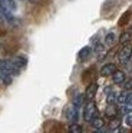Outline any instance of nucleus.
Returning a JSON list of instances; mask_svg holds the SVG:
<instances>
[{"mask_svg": "<svg viewBox=\"0 0 132 133\" xmlns=\"http://www.w3.org/2000/svg\"><path fill=\"white\" fill-rule=\"evenodd\" d=\"M98 116V107L95 104L93 100H89L88 103L85 104V109H83V119L86 122H91L93 117Z\"/></svg>", "mask_w": 132, "mask_h": 133, "instance_id": "obj_1", "label": "nucleus"}, {"mask_svg": "<svg viewBox=\"0 0 132 133\" xmlns=\"http://www.w3.org/2000/svg\"><path fill=\"white\" fill-rule=\"evenodd\" d=\"M132 56V44L131 43H126L121 47V50L118 52V60L121 63H125L128 59H131Z\"/></svg>", "mask_w": 132, "mask_h": 133, "instance_id": "obj_2", "label": "nucleus"}, {"mask_svg": "<svg viewBox=\"0 0 132 133\" xmlns=\"http://www.w3.org/2000/svg\"><path fill=\"white\" fill-rule=\"evenodd\" d=\"M11 62H13V64H14V67H16L17 72H20V70L25 69V66L27 64V57H26L25 55H19L14 59H11Z\"/></svg>", "mask_w": 132, "mask_h": 133, "instance_id": "obj_3", "label": "nucleus"}, {"mask_svg": "<svg viewBox=\"0 0 132 133\" xmlns=\"http://www.w3.org/2000/svg\"><path fill=\"white\" fill-rule=\"evenodd\" d=\"M96 90H98V84L95 83H91V84H88V87H86V90H85V100H93V97H95V95H96Z\"/></svg>", "mask_w": 132, "mask_h": 133, "instance_id": "obj_4", "label": "nucleus"}, {"mask_svg": "<svg viewBox=\"0 0 132 133\" xmlns=\"http://www.w3.org/2000/svg\"><path fill=\"white\" fill-rule=\"evenodd\" d=\"M116 66H115L113 63H106L102 66V69H100V75L105 76V77H108V76H112L115 72H116Z\"/></svg>", "mask_w": 132, "mask_h": 133, "instance_id": "obj_5", "label": "nucleus"}, {"mask_svg": "<svg viewBox=\"0 0 132 133\" xmlns=\"http://www.w3.org/2000/svg\"><path fill=\"white\" fill-rule=\"evenodd\" d=\"M66 117H68V120L70 122V123H76V120H77V107L69 106L68 109H66Z\"/></svg>", "mask_w": 132, "mask_h": 133, "instance_id": "obj_6", "label": "nucleus"}, {"mask_svg": "<svg viewBox=\"0 0 132 133\" xmlns=\"http://www.w3.org/2000/svg\"><path fill=\"white\" fill-rule=\"evenodd\" d=\"M112 80H113L115 84H123V82L126 80L125 73H123L122 70H116V72L112 75Z\"/></svg>", "mask_w": 132, "mask_h": 133, "instance_id": "obj_7", "label": "nucleus"}, {"mask_svg": "<svg viewBox=\"0 0 132 133\" xmlns=\"http://www.w3.org/2000/svg\"><path fill=\"white\" fill-rule=\"evenodd\" d=\"M118 107L115 106V103H109L108 104V107H106V110H105V115L108 116L109 119H113V117H116V115H118Z\"/></svg>", "mask_w": 132, "mask_h": 133, "instance_id": "obj_8", "label": "nucleus"}, {"mask_svg": "<svg viewBox=\"0 0 132 133\" xmlns=\"http://www.w3.org/2000/svg\"><path fill=\"white\" fill-rule=\"evenodd\" d=\"M91 52H92V49L89 46H85V47H82V49L79 50V53H77V59H79L80 62H83V60H86V59L91 56Z\"/></svg>", "mask_w": 132, "mask_h": 133, "instance_id": "obj_9", "label": "nucleus"}, {"mask_svg": "<svg viewBox=\"0 0 132 133\" xmlns=\"http://www.w3.org/2000/svg\"><path fill=\"white\" fill-rule=\"evenodd\" d=\"M89 123H91V126L93 127V129H96V130L103 129V126H105V122H103V119H102V117H98V116L92 119Z\"/></svg>", "mask_w": 132, "mask_h": 133, "instance_id": "obj_10", "label": "nucleus"}, {"mask_svg": "<svg viewBox=\"0 0 132 133\" xmlns=\"http://www.w3.org/2000/svg\"><path fill=\"white\" fill-rule=\"evenodd\" d=\"M83 103H85V95H82V93H77V95L73 97V106L79 109L80 106H83Z\"/></svg>", "mask_w": 132, "mask_h": 133, "instance_id": "obj_11", "label": "nucleus"}, {"mask_svg": "<svg viewBox=\"0 0 132 133\" xmlns=\"http://www.w3.org/2000/svg\"><path fill=\"white\" fill-rule=\"evenodd\" d=\"M132 40V32H123L119 37V43L121 44H126V43H131Z\"/></svg>", "mask_w": 132, "mask_h": 133, "instance_id": "obj_12", "label": "nucleus"}, {"mask_svg": "<svg viewBox=\"0 0 132 133\" xmlns=\"http://www.w3.org/2000/svg\"><path fill=\"white\" fill-rule=\"evenodd\" d=\"M128 95L129 92H122L116 96V103L119 104H126V100H128Z\"/></svg>", "mask_w": 132, "mask_h": 133, "instance_id": "obj_13", "label": "nucleus"}, {"mask_svg": "<svg viewBox=\"0 0 132 133\" xmlns=\"http://www.w3.org/2000/svg\"><path fill=\"white\" fill-rule=\"evenodd\" d=\"M115 39H116V37H115V33L113 32H109L108 35L105 36V44H106V46H112V44L115 43Z\"/></svg>", "mask_w": 132, "mask_h": 133, "instance_id": "obj_14", "label": "nucleus"}, {"mask_svg": "<svg viewBox=\"0 0 132 133\" xmlns=\"http://www.w3.org/2000/svg\"><path fill=\"white\" fill-rule=\"evenodd\" d=\"M129 17H131V10L125 12L122 16H121V19H119V26H123V24H126V23H128Z\"/></svg>", "mask_w": 132, "mask_h": 133, "instance_id": "obj_15", "label": "nucleus"}, {"mask_svg": "<svg viewBox=\"0 0 132 133\" xmlns=\"http://www.w3.org/2000/svg\"><path fill=\"white\" fill-rule=\"evenodd\" d=\"M69 133H82V126L77 123H72L69 126Z\"/></svg>", "mask_w": 132, "mask_h": 133, "instance_id": "obj_16", "label": "nucleus"}, {"mask_svg": "<svg viewBox=\"0 0 132 133\" xmlns=\"http://www.w3.org/2000/svg\"><path fill=\"white\" fill-rule=\"evenodd\" d=\"M123 87H125V90L131 92V90H132V79H128V80L123 82Z\"/></svg>", "mask_w": 132, "mask_h": 133, "instance_id": "obj_17", "label": "nucleus"}, {"mask_svg": "<svg viewBox=\"0 0 132 133\" xmlns=\"http://www.w3.org/2000/svg\"><path fill=\"white\" fill-rule=\"evenodd\" d=\"M123 122H125V124L128 127H132V115H126L125 116V120H123Z\"/></svg>", "mask_w": 132, "mask_h": 133, "instance_id": "obj_18", "label": "nucleus"}, {"mask_svg": "<svg viewBox=\"0 0 132 133\" xmlns=\"http://www.w3.org/2000/svg\"><path fill=\"white\" fill-rule=\"evenodd\" d=\"M119 127V120L118 119H112V122H111V129H118Z\"/></svg>", "mask_w": 132, "mask_h": 133, "instance_id": "obj_19", "label": "nucleus"}, {"mask_svg": "<svg viewBox=\"0 0 132 133\" xmlns=\"http://www.w3.org/2000/svg\"><path fill=\"white\" fill-rule=\"evenodd\" d=\"M95 50H96V52H102V50H103V44L102 43H96V44H95Z\"/></svg>", "mask_w": 132, "mask_h": 133, "instance_id": "obj_20", "label": "nucleus"}, {"mask_svg": "<svg viewBox=\"0 0 132 133\" xmlns=\"http://www.w3.org/2000/svg\"><path fill=\"white\" fill-rule=\"evenodd\" d=\"M115 133H126V130L123 127H118V129H115Z\"/></svg>", "mask_w": 132, "mask_h": 133, "instance_id": "obj_21", "label": "nucleus"}, {"mask_svg": "<svg viewBox=\"0 0 132 133\" xmlns=\"http://www.w3.org/2000/svg\"><path fill=\"white\" fill-rule=\"evenodd\" d=\"M98 133H109V132H108V130H103V129H99V132H98Z\"/></svg>", "mask_w": 132, "mask_h": 133, "instance_id": "obj_22", "label": "nucleus"}, {"mask_svg": "<svg viewBox=\"0 0 132 133\" xmlns=\"http://www.w3.org/2000/svg\"><path fill=\"white\" fill-rule=\"evenodd\" d=\"M131 57H132V56H131Z\"/></svg>", "mask_w": 132, "mask_h": 133, "instance_id": "obj_23", "label": "nucleus"}]
</instances>
